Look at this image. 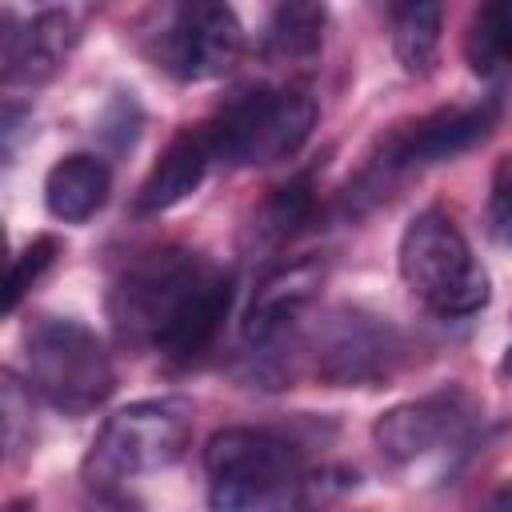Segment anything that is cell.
<instances>
[{
    "mask_svg": "<svg viewBox=\"0 0 512 512\" xmlns=\"http://www.w3.org/2000/svg\"><path fill=\"white\" fill-rule=\"evenodd\" d=\"M192 440V404L180 396L136 400L112 412L84 452V480L96 492H116L124 480L160 472L184 456Z\"/></svg>",
    "mask_w": 512,
    "mask_h": 512,
    "instance_id": "3",
    "label": "cell"
},
{
    "mask_svg": "<svg viewBox=\"0 0 512 512\" xmlns=\"http://www.w3.org/2000/svg\"><path fill=\"white\" fill-rule=\"evenodd\" d=\"M408 292L436 316H472L488 304V272L472 256L464 232L436 208L416 212L396 248Z\"/></svg>",
    "mask_w": 512,
    "mask_h": 512,
    "instance_id": "4",
    "label": "cell"
},
{
    "mask_svg": "<svg viewBox=\"0 0 512 512\" xmlns=\"http://www.w3.org/2000/svg\"><path fill=\"white\" fill-rule=\"evenodd\" d=\"M212 512H316L348 488L340 468H308L272 428H224L204 448Z\"/></svg>",
    "mask_w": 512,
    "mask_h": 512,
    "instance_id": "1",
    "label": "cell"
},
{
    "mask_svg": "<svg viewBox=\"0 0 512 512\" xmlns=\"http://www.w3.org/2000/svg\"><path fill=\"white\" fill-rule=\"evenodd\" d=\"M488 228L500 244H512V152L496 160L492 188H488Z\"/></svg>",
    "mask_w": 512,
    "mask_h": 512,
    "instance_id": "21",
    "label": "cell"
},
{
    "mask_svg": "<svg viewBox=\"0 0 512 512\" xmlns=\"http://www.w3.org/2000/svg\"><path fill=\"white\" fill-rule=\"evenodd\" d=\"M464 60L480 80L512 76V0L480 4L464 28Z\"/></svg>",
    "mask_w": 512,
    "mask_h": 512,
    "instance_id": "17",
    "label": "cell"
},
{
    "mask_svg": "<svg viewBox=\"0 0 512 512\" xmlns=\"http://www.w3.org/2000/svg\"><path fill=\"white\" fill-rule=\"evenodd\" d=\"M404 344L392 324L360 312V308H336L320 320L312 340V372L324 384H376L392 376Z\"/></svg>",
    "mask_w": 512,
    "mask_h": 512,
    "instance_id": "8",
    "label": "cell"
},
{
    "mask_svg": "<svg viewBox=\"0 0 512 512\" xmlns=\"http://www.w3.org/2000/svg\"><path fill=\"white\" fill-rule=\"evenodd\" d=\"M324 24L328 12L324 4H308V0H288L276 4L268 24H264V40L260 52L276 64H292V60H312L324 44Z\"/></svg>",
    "mask_w": 512,
    "mask_h": 512,
    "instance_id": "16",
    "label": "cell"
},
{
    "mask_svg": "<svg viewBox=\"0 0 512 512\" xmlns=\"http://www.w3.org/2000/svg\"><path fill=\"white\" fill-rule=\"evenodd\" d=\"M232 308V272H224L220 264L208 268V276L192 288V296L184 300V308L172 316V324L164 328V336L156 340V352L168 360H196L220 332L224 316Z\"/></svg>",
    "mask_w": 512,
    "mask_h": 512,
    "instance_id": "13",
    "label": "cell"
},
{
    "mask_svg": "<svg viewBox=\"0 0 512 512\" xmlns=\"http://www.w3.org/2000/svg\"><path fill=\"white\" fill-rule=\"evenodd\" d=\"M8 512H32V504H28V500H12Z\"/></svg>",
    "mask_w": 512,
    "mask_h": 512,
    "instance_id": "23",
    "label": "cell"
},
{
    "mask_svg": "<svg viewBox=\"0 0 512 512\" xmlns=\"http://www.w3.org/2000/svg\"><path fill=\"white\" fill-rule=\"evenodd\" d=\"M316 128V100L304 88L252 84L232 92L208 120L204 140L212 160L232 168H264L296 156Z\"/></svg>",
    "mask_w": 512,
    "mask_h": 512,
    "instance_id": "2",
    "label": "cell"
},
{
    "mask_svg": "<svg viewBox=\"0 0 512 512\" xmlns=\"http://www.w3.org/2000/svg\"><path fill=\"white\" fill-rule=\"evenodd\" d=\"M56 252H60L56 236H36V240L16 256V264H12V272H8V284H4V312H16V304L28 296V288L52 268Z\"/></svg>",
    "mask_w": 512,
    "mask_h": 512,
    "instance_id": "20",
    "label": "cell"
},
{
    "mask_svg": "<svg viewBox=\"0 0 512 512\" xmlns=\"http://www.w3.org/2000/svg\"><path fill=\"white\" fill-rule=\"evenodd\" d=\"M440 4H404L392 16V52L408 76H428L440 56Z\"/></svg>",
    "mask_w": 512,
    "mask_h": 512,
    "instance_id": "18",
    "label": "cell"
},
{
    "mask_svg": "<svg viewBox=\"0 0 512 512\" xmlns=\"http://www.w3.org/2000/svg\"><path fill=\"white\" fill-rule=\"evenodd\" d=\"M308 216H312V184H308V176H300V180L276 188V196L260 212V228L280 240V236H292Z\"/></svg>",
    "mask_w": 512,
    "mask_h": 512,
    "instance_id": "19",
    "label": "cell"
},
{
    "mask_svg": "<svg viewBox=\"0 0 512 512\" xmlns=\"http://www.w3.org/2000/svg\"><path fill=\"white\" fill-rule=\"evenodd\" d=\"M240 56H244V28L228 4L192 0L164 12V24L156 32V64L168 76L184 84L216 80L232 72Z\"/></svg>",
    "mask_w": 512,
    "mask_h": 512,
    "instance_id": "7",
    "label": "cell"
},
{
    "mask_svg": "<svg viewBox=\"0 0 512 512\" xmlns=\"http://www.w3.org/2000/svg\"><path fill=\"white\" fill-rule=\"evenodd\" d=\"M208 140L204 132H180L164 152L160 160L152 164V172L144 176L140 192H136V212L144 216H156V212H168L176 208L184 196H192L208 172Z\"/></svg>",
    "mask_w": 512,
    "mask_h": 512,
    "instance_id": "14",
    "label": "cell"
},
{
    "mask_svg": "<svg viewBox=\"0 0 512 512\" xmlns=\"http://www.w3.org/2000/svg\"><path fill=\"white\" fill-rule=\"evenodd\" d=\"M488 512H512V484H508V488L500 492V500H496V504H492Z\"/></svg>",
    "mask_w": 512,
    "mask_h": 512,
    "instance_id": "22",
    "label": "cell"
},
{
    "mask_svg": "<svg viewBox=\"0 0 512 512\" xmlns=\"http://www.w3.org/2000/svg\"><path fill=\"white\" fill-rule=\"evenodd\" d=\"M212 260L200 252H184V248H156L136 256L112 296H108V312L112 324L124 340L136 344H152L164 336V328L172 324V316L184 308V300L192 296V288L208 276Z\"/></svg>",
    "mask_w": 512,
    "mask_h": 512,
    "instance_id": "6",
    "label": "cell"
},
{
    "mask_svg": "<svg viewBox=\"0 0 512 512\" xmlns=\"http://www.w3.org/2000/svg\"><path fill=\"white\" fill-rule=\"evenodd\" d=\"M108 188H112L108 164L92 152H72V156L52 164V172L44 180V204L56 220L80 224L104 208Z\"/></svg>",
    "mask_w": 512,
    "mask_h": 512,
    "instance_id": "15",
    "label": "cell"
},
{
    "mask_svg": "<svg viewBox=\"0 0 512 512\" xmlns=\"http://www.w3.org/2000/svg\"><path fill=\"white\" fill-rule=\"evenodd\" d=\"M320 284H324V264L320 260H292V264H280L272 268L252 300H248V312H244V340L256 344V348H268L276 344L320 296Z\"/></svg>",
    "mask_w": 512,
    "mask_h": 512,
    "instance_id": "12",
    "label": "cell"
},
{
    "mask_svg": "<svg viewBox=\"0 0 512 512\" xmlns=\"http://www.w3.org/2000/svg\"><path fill=\"white\" fill-rule=\"evenodd\" d=\"M24 372L32 392L68 416L100 408L116 388L108 348L92 328L68 316H44L24 336Z\"/></svg>",
    "mask_w": 512,
    "mask_h": 512,
    "instance_id": "5",
    "label": "cell"
},
{
    "mask_svg": "<svg viewBox=\"0 0 512 512\" xmlns=\"http://www.w3.org/2000/svg\"><path fill=\"white\" fill-rule=\"evenodd\" d=\"M468 416L472 408L460 392H436V396H420L388 408L372 424V440L388 464H412L436 452L440 444L456 440L468 428Z\"/></svg>",
    "mask_w": 512,
    "mask_h": 512,
    "instance_id": "10",
    "label": "cell"
},
{
    "mask_svg": "<svg viewBox=\"0 0 512 512\" xmlns=\"http://www.w3.org/2000/svg\"><path fill=\"white\" fill-rule=\"evenodd\" d=\"M496 120H500V96H484L476 104L436 108V112L420 116L416 124L400 128L396 136H388V148L376 160V168H384V176H392V172L444 164V160L468 152L472 144H480L496 128Z\"/></svg>",
    "mask_w": 512,
    "mask_h": 512,
    "instance_id": "9",
    "label": "cell"
},
{
    "mask_svg": "<svg viewBox=\"0 0 512 512\" xmlns=\"http://www.w3.org/2000/svg\"><path fill=\"white\" fill-rule=\"evenodd\" d=\"M0 76L4 84H44L76 44V12L72 8H44L28 24L16 28L12 12H0Z\"/></svg>",
    "mask_w": 512,
    "mask_h": 512,
    "instance_id": "11",
    "label": "cell"
}]
</instances>
